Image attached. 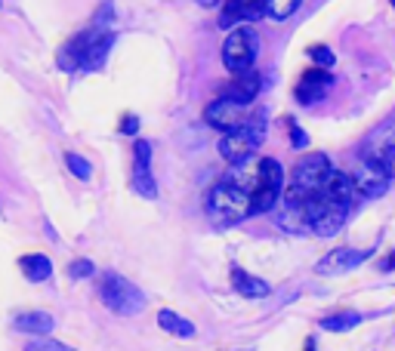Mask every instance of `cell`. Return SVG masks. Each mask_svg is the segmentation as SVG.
<instances>
[{
  "mask_svg": "<svg viewBox=\"0 0 395 351\" xmlns=\"http://www.w3.org/2000/svg\"><path fill=\"white\" fill-rule=\"evenodd\" d=\"M121 132H127V136H136V132H139V117H136V114H123Z\"/></svg>",
  "mask_w": 395,
  "mask_h": 351,
  "instance_id": "83f0119b",
  "label": "cell"
},
{
  "mask_svg": "<svg viewBox=\"0 0 395 351\" xmlns=\"http://www.w3.org/2000/svg\"><path fill=\"white\" fill-rule=\"evenodd\" d=\"M13 326L19 333H28V336H41V333H53L56 317L50 311H22L19 317H13Z\"/></svg>",
  "mask_w": 395,
  "mask_h": 351,
  "instance_id": "2e32d148",
  "label": "cell"
},
{
  "mask_svg": "<svg viewBox=\"0 0 395 351\" xmlns=\"http://www.w3.org/2000/svg\"><path fill=\"white\" fill-rule=\"evenodd\" d=\"M260 56V34L250 25H238L229 31L226 43H222V62L232 74L253 68V62Z\"/></svg>",
  "mask_w": 395,
  "mask_h": 351,
  "instance_id": "52a82bcc",
  "label": "cell"
},
{
  "mask_svg": "<svg viewBox=\"0 0 395 351\" xmlns=\"http://www.w3.org/2000/svg\"><path fill=\"white\" fill-rule=\"evenodd\" d=\"M25 348L28 351H65L68 345H65V342H59V339H46V333H41V336L31 339Z\"/></svg>",
  "mask_w": 395,
  "mask_h": 351,
  "instance_id": "d4e9b609",
  "label": "cell"
},
{
  "mask_svg": "<svg viewBox=\"0 0 395 351\" xmlns=\"http://www.w3.org/2000/svg\"><path fill=\"white\" fill-rule=\"evenodd\" d=\"M247 117V105H241V102H235V99H226V96H220L216 102H210L204 108V121L210 123V127H216V130H232V127H238Z\"/></svg>",
  "mask_w": 395,
  "mask_h": 351,
  "instance_id": "30bf717a",
  "label": "cell"
},
{
  "mask_svg": "<svg viewBox=\"0 0 395 351\" xmlns=\"http://www.w3.org/2000/svg\"><path fill=\"white\" fill-rule=\"evenodd\" d=\"M365 158L395 179V127H383L370 136V142L365 145Z\"/></svg>",
  "mask_w": 395,
  "mask_h": 351,
  "instance_id": "9c48e42d",
  "label": "cell"
},
{
  "mask_svg": "<svg viewBox=\"0 0 395 351\" xmlns=\"http://www.w3.org/2000/svg\"><path fill=\"white\" fill-rule=\"evenodd\" d=\"M352 182H355V191L365 194V198H383V194L389 191L392 176L386 173L383 167H377L374 160H368V158H365V160L359 163V167H355Z\"/></svg>",
  "mask_w": 395,
  "mask_h": 351,
  "instance_id": "ba28073f",
  "label": "cell"
},
{
  "mask_svg": "<svg viewBox=\"0 0 395 351\" xmlns=\"http://www.w3.org/2000/svg\"><path fill=\"white\" fill-rule=\"evenodd\" d=\"M300 6H303V0H262V15H269V19H275V22H284V19H290Z\"/></svg>",
  "mask_w": 395,
  "mask_h": 351,
  "instance_id": "ffe728a7",
  "label": "cell"
},
{
  "mask_svg": "<svg viewBox=\"0 0 395 351\" xmlns=\"http://www.w3.org/2000/svg\"><path fill=\"white\" fill-rule=\"evenodd\" d=\"M330 83H334V77L328 74V68H321V65L309 68V71L303 74V81H300V87H297V99H300L303 105L319 102L324 92L330 90Z\"/></svg>",
  "mask_w": 395,
  "mask_h": 351,
  "instance_id": "7c38bea8",
  "label": "cell"
},
{
  "mask_svg": "<svg viewBox=\"0 0 395 351\" xmlns=\"http://www.w3.org/2000/svg\"><path fill=\"white\" fill-rule=\"evenodd\" d=\"M112 46H114V31L90 25L87 31L74 34L72 41L62 46L56 62H59L62 71H77V68H83V71H99V68L105 65Z\"/></svg>",
  "mask_w": 395,
  "mask_h": 351,
  "instance_id": "7a4b0ae2",
  "label": "cell"
},
{
  "mask_svg": "<svg viewBox=\"0 0 395 351\" xmlns=\"http://www.w3.org/2000/svg\"><path fill=\"white\" fill-rule=\"evenodd\" d=\"M392 4H395V0H392Z\"/></svg>",
  "mask_w": 395,
  "mask_h": 351,
  "instance_id": "4dcf8cb0",
  "label": "cell"
},
{
  "mask_svg": "<svg viewBox=\"0 0 395 351\" xmlns=\"http://www.w3.org/2000/svg\"><path fill=\"white\" fill-rule=\"evenodd\" d=\"M93 25H96V28L114 25V4H112V0H102V6L96 10V19H93Z\"/></svg>",
  "mask_w": 395,
  "mask_h": 351,
  "instance_id": "4316f807",
  "label": "cell"
},
{
  "mask_svg": "<svg viewBox=\"0 0 395 351\" xmlns=\"http://www.w3.org/2000/svg\"><path fill=\"white\" fill-rule=\"evenodd\" d=\"M133 191L139 198H149V200L158 198V185H154L152 167H133Z\"/></svg>",
  "mask_w": 395,
  "mask_h": 351,
  "instance_id": "44dd1931",
  "label": "cell"
},
{
  "mask_svg": "<svg viewBox=\"0 0 395 351\" xmlns=\"http://www.w3.org/2000/svg\"><path fill=\"white\" fill-rule=\"evenodd\" d=\"M198 4H201V6H207V10H210V6H216V4H220V0H198Z\"/></svg>",
  "mask_w": 395,
  "mask_h": 351,
  "instance_id": "f546056e",
  "label": "cell"
},
{
  "mask_svg": "<svg viewBox=\"0 0 395 351\" xmlns=\"http://www.w3.org/2000/svg\"><path fill=\"white\" fill-rule=\"evenodd\" d=\"M290 145H293V148H306V145H309V136H306V130H300V127H290Z\"/></svg>",
  "mask_w": 395,
  "mask_h": 351,
  "instance_id": "f1b7e54d",
  "label": "cell"
},
{
  "mask_svg": "<svg viewBox=\"0 0 395 351\" xmlns=\"http://www.w3.org/2000/svg\"><path fill=\"white\" fill-rule=\"evenodd\" d=\"M232 287H235L241 296H250V299H262V296L272 293V287H269L262 277L247 275V271H241V268L232 271Z\"/></svg>",
  "mask_w": 395,
  "mask_h": 351,
  "instance_id": "ac0fdd59",
  "label": "cell"
},
{
  "mask_svg": "<svg viewBox=\"0 0 395 351\" xmlns=\"http://www.w3.org/2000/svg\"><path fill=\"white\" fill-rule=\"evenodd\" d=\"M238 173L232 176V182H238L241 188L250 194V213H269L275 207L278 194L284 188V170L275 158H262V160H241L235 163Z\"/></svg>",
  "mask_w": 395,
  "mask_h": 351,
  "instance_id": "6da1fadb",
  "label": "cell"
},
{
  "mask_svg": "<svg viewBox=\"0 0 395 351\" xmlns=\"http://www.w3.org/2000/svg\"><path fill=\"white\" fill-rule=\"evenodd\" d=\"M262 13V0H229L222 6L220 15V28H232L235 22H247V19H257Z\"/></svg>",
  "mask_w": 395,
  "mask_h": 351,
  "instance_id": "5bb4252c",
  "label": "cell"
},
{
  "mask_svg": "<svg viewBox=\"0 0 395 351\" xmlns=\"http://www.w3.org/2000/svg\"><path fill=\"white\" fill-rule=\"evenodd\" d=\"M309 59L315 62V65H321V68H330L337 62V56H334V50H330V46H309Z\"/></svg>",
  "mask_w": 395,
  "mask_h": 351,
  "instance_id": "cb8c5ba5",
  "label": "cell"
},
{
  "mask_svg": "<svg viewBox=\"0 0 395 351\" xmlns=\"http://www.w3.org/2000/svg\"><path fill=\"white\" fill-rule=\"evenodd\" d=\"M257 92H260V74L253 71V68H247V71H235L232 83L222 90V96L235 99V102H241V105H250L253 99H257Z\"/></svg>",
  "mask_w": 395,
  "mask_h": 351,
  "instance_id": "4fadbf2b",
  "label": "cell"
},
{
  "mask_svg": "<svg viewBox=\"0 0 395 351\" xmlns=\"http://www.w3.org/2000/svg\"><path fill=\"white\" fill-rule=\"evenodd\" d=\"M158 326H161V330H167V333H173V336H180V339H192V336H195V324L185 321V317H180L176 311H170V308H164L158 315Z\"/></svg>",
  "mask_w": 395,
  "mask_h": 351,
  "instance_id": "d6986e66",
  "label": "cell"
},
{
  "mask_svg": "<svg viewBox=\"0 0 395 351\" xmlns=\"http://www.w3.org/2000/svg\"><path fill=\"white\" fill-rule=\"evenodd\" d=\"M275 222L290 234H312V222H309L306 204H284V209L275 216Z\"/></svg>",
  "mask_w": 395,
  "mask_h": 351,
  "instance_id": "9a60e30c",
  "label": "cell"
},
{
  "mask_svg": "<svg viewBox=\"0 0 395 351\" xmlns=\"http://www.w3.org/2000/svg\"><path fill=\"white\" fill-rule=\"evenodd\" d=\"M361 324V315H355V311H340V315H328L321 321V330H330V333H346L352 330V326Z\"/></svg>",
  "mask_w": 395,
  "mask_h": 351,
  "instance_id": "7402d4cb",
  "label": "cell"
},
{
  "mask_svg": "<svg viewBox=\"0 0 395 351\" xmlns=\"http://www.w3.org/2000/svg\"><path fill=\"white\" fill-rule=\"evenodd\" d=\"M99 296H102V302L114 315L123 317H133L145 308V293L136 284H130L123 275H118V271H105L99 277Z\"/></svg>",
  "mask_w": 395,
  "mask_h": 351,
  "instance_id": "8992f818",
  "label": "cell"
},
{
  "mask_svg": "<svg viewBox=\"0 0 395 351\" xmlns=\"http://www.w3.org/2000/svg\"><path fill=\"white\" fill-rule=\"evenodd\" d=\"M328 173H330L328 154H321V151L306 154V158L297 163V170H293L290 185L284 188V204H303V200H309L321 188V182Z\"/></svg>",
  "mask_w": 395,
  "mask_h": 351,
  "instance_id": "5b68a950",
  "label": "cell"
},
{
  "mask_svg": "<svg viewBox=\"0 0 395 351\" xmlns=\"http://www.w3.org/2000/svg\"><path fill=\"white\" fill-rule=\"evenodd\" d=\"M207 209H210V216L222 225L241 222L244 216H250V194L238 182H232V179H222V182H216L210 194H207Z\"/></svg>",
  "mask_w": 395,
  "mask_h": 351,
  "instance_id": "277c9868",
  "label": "cell"
},
{
  "mask_svg": "<svg viewBox=\"0 0 395 351\" xmlns=\"http://www.w3.org/2000/svg\"><path fill=\"white\" fill-rule=\"evenodd\" d=\"M65 167L72 170V173H74L77 179H83V182H87V179L93 176L90 160H87V158H81V154H74V151H65Z\"/></svg>",
  "mask_w": 395,
  "mask_h": 351,
  "instance_id": "603a6c76",
  "label": "cell"
},
{
  "mask_svg": "<svg viewBox=\"0 0 395 351\" xmlns=\"http://www.w3.org/2000/svg\"><path fill=\"white\" fill-rule=\"evenodd\" d=\"M368 259V253L365 249H349V247H343V249H330L324 259L315 265V271L319 275H346V271H355L361 262Z\"/></svg>",
  "mask_w": 395,
  "mask_h": 351,
  "instance_id": "8fae6325",
  "label": "cell"
},
{
  "mask_svg": "<svg viewBox=\"0 0 395 351\" xmlns=\"http://www.w3.org/2000/svg\"><path fill=\"white\" fill-rule=\"evenodd\" d=\"M266 139V114L257 111V114H247L238 127L226 130V136L220 139V154L226 158L229 163H241L247 158L257 154V148L262 145Z\"/></svg>",
  "mask_w": 395,
  "mask_h": 351,
  "instance_id": "3957f363",
  "label": "cell"
},
{
  "mask_svg": "<svg viewBox=\"0 0 395 351\" xmlns=\"http://www.w3.org/2000/svg\"><path fill=\"white\" fill-rule=\"evenodd\" d=\"M19 268H22V275H25L31 284H43V280L53 277V262H50V256L46 253H25L19 259Z\"/></svg>",
  "mask_w": 395,
  "mask_h": 351,
  "instance_id": "e0dca14e",
  "label": "cell"
},
{
  "mask_svg": "<svg viewBox=\"0 0 395 351\" xmlns=\"http://www.w3.org/2000/svg\"><path fill=\"white\" fill-rule=\"evenodd\" d=\"M93 271H96V265H93L90 259H74L72 265H68V277L72 280H83V277H90Z\"/></svg>",
  "mask_w": 395,
  "mask_h": 351,
  "instance_id": "484cf974",
  "label": "cell"
}]
</instances>
